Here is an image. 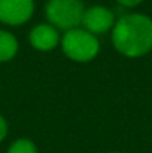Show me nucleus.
I'll return each instance as SVG.
<instances>
[{"label":"nucleus","instance_id":"f257e3e1","mask_svg":"<svg viewBox=\"0 0 152 153\" xmlns=\"http://www.w3.org/2000/svg\"><path fill=\"white\" fill-rule=\"evenodd\" d=\"M112 45L128 58H139L152 51V18L143 13H127L112 28Z\"/></svg>","mask_w":152,"mask_h":153},{"label":"nucleus","instance_id":"f03ea898","mask_svg":"<svg viewBox=\"0 0 152 153\" xmlns=\"http://www.w3.org/2000/svg\"><path fill=\"white\" fill-rule=\"evenodd\" d=\"M60 45L64 55L75 62L93 61L100 51V42L97 36L90 33L84 27H76L64 31Z\"/></svg>","mask_w":152,"mask_h":153},{"label":"nucleus","instance_id":"7ed1b4c3","mask_svg":"<svg viewBox=\"0 0 152 153\" xmlns=\"http://www.w3.org/2000/svg\"><path fill=\"white\" fill-rule=\"evenodd\" d=\"M84 13L85 6L82 0H48L45 6L48 22L63 31L81 27Z\"/></svg>","mask_w":152,"mask_h":153},{"label":"nucleus","instance_id":"20e7f679","mask_svg":"<svg viewBox=\"0 0 152 153\" xmlns=\"http://www.w3.org/2000/svg\"><path fill=\"white\" fill-rule=\"evenodd\" d=\"M34 0H0V22L18 27L31 19Z\"/></svg>","mask_w":152,"mask_h":153},{"label":"nucleus","instance_id":"39448f33","mask_svg":"<svg viewBox=\"0 0 152 153\" xmlns=\"http://www.w3.org/2000/svg\"><path fill=\"white\" fill-rule=\"evenodd\" d=\"M115 22H116L115 13L109 7L100 6V4L85 9V13L82 18V27L96 36L103 34L109 30L112 31Z\"/></svg>","mask_w":152,"mask_h":153},{"label":"nucleus","instance_id":"423d86ee","mask_svg":"<svg viewBox=\"0 0 152 153\" xmlns=\"http://www.w3.org/2000/svg\"><path fill=\"white\" fill-rule=\"evenodd\" d=\"M28 42L36 51L51 52L60 45L61 37H60L58 30L54 25H51L49 22H40V24H36L30 30Z\"/></svg>","mask_w":152,"mask_h":153},{"label":"nucleus","instance_id":"0eeeda50","mask_svg":"<svg viewBox=\"0 0 152 153\" xmlns=\"http://www.w3.org/2000/svg\"><path fill=\"white\" fill-rule=\"evenodd\" d=\"M18 39L7 30L0 28V62H7L13 59L18 53Z\"/></svg>","mask_w":152,"mask_h":153},{"label":"nucleus","instance_id":"6e6552de","mask_svg":"<svg viewBox=\"0 0 152 153\" xmlns=\"http://www.w3.org/2000/svg\"><path fill=\"white\" fill-rule=\"evenodd\" d=\"M6 153H37V147L28 138H18L9 146Z\"/></svg>","mask_w":152,"mask_h":153},{"label":"nucleus","instance_id":"1a4fd4ad","mask_svg":"<svg viewBox=\"0 0 152 153\" xmlns=\"http://www.w3.org/2000/svg\"><path fill=\"white\" fill-rule=\"evenodd\" d=\"M7 131H9V126H7V122H6V119L0 114V143L6 138V135H7Z\"/></svg>","mask_w":152,"mask_h":153},{"label":"nucleus","instance_id":"9d476101","mask_svg":"<svg viewBox=\"0 0 152 153\" xmlns=\"http://www.w3.org/2000/svg\"><path fill=\"white\" fill-rule=\"evenodd\" d=\"M121 6H125V7H136L139 6L143 0H116Z\"/></svg>","mask_w":152,"mask_h":153},{"label":"nucleus","instance_id":"9b49d317","mask_svg":"<svg viewBox=\"0 0 152 153\" xmlns=\"http://www.w3.org/2000/svg\"><path fill=\"white\" fill-rule=\"evenodd\" d=\"M112 153H118V152H112Z\"/></svg>","mask_w":152,"mask_h":153}]
</instances>
